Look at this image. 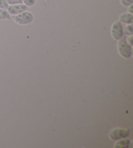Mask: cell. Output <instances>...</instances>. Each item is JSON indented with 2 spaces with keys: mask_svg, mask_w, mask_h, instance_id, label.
Instances as JSON below:
<instances>
[{
  "mask_svg": "<svg viewBox=\"0 0 133 148\" xmlns=\"http://www.w3.org/2000/svg\"><path fill=\"white\" fill-rule=\"evenodd\" d=\"M133 34V28L132 24H127L124 29V35H132Z\"/></svg>",
  "mask_w": 133,
  "mask_h": 148,
  "instance_id": "9c48e42d",
  "label": "cell"
},
{
  "mask_svg": "<svg viewBox=\"0 0 133 148\" xmlns=\"http://www.w3.org/2000/svg\"><path fill=\"white\" fill-rule=\"evenodd\" d=\"M130 144V140L126 138H124L119 139L117 140V142L115 144L114 147L115 148H127L129 147Z\"/></svg>",
  "mask_w": 133,
  "mask_h": 148,
  "instance_id": "52a82bcc",
  "label": "cell"
},
{
  "mask_svg": "<svg viewBox=\"0 0 133 148\" xmlns=\"http://www.w3.org/2000/svg\"><path fill=\"white\" fill-rule=\"evenodd\" d=\"M118 52L123 58H129L132 56V47L127 41L126 35L118 40Z\"/></svg>",
  "mask_w": 133,
  "mask_h": 148,
  "instance_id": "6da1fadb",
  "label": "cell"
},
{
  "mask_svg": "<svg viewBox=\"0 0 133 148\" xmlns=\"http://www.w3.org/2000/svg\"><path fill=\"white\" fill-rule=\"evenodd\" d=\"M111 34L112 37L116 40H119L124 36V28L121 22L116 21L114 23L111 28Z\"/></svg>",
  "mask_w": 133,
  "mask_h": 148,
  "instance_id": "277c9868",
  "label": "cell"
},
{
  "mask_svg": "<svg viewBox=\"0 0 133 148\" xmlns=\"http://www.w3.org/2000/svg\"><path fill=\"white\" fill-rule=\"evenodd\" d=\"M7 2L9 5H17V4H22L23 0H7Z\"/></svg>",
  "mask_w": 133,
  "mask_h": 148,
  "instance_id": "4fadbf2b",
  "label": "cell"
},
{
  "mask_svg": "<svg viewBox=\"0 0 133 148\" xmlns=\"http://www.w3.org/2000/svg\"><path fill=\"white\" fill-rule=\"evenodd\" d=\"M9 7V3L7 0H0V9L7 10Z\"/></svg>",
  "mask_w": 133,
  "mask_h": 148,
  "instance_id": "30bf717a",
  "label": "cell"
},
{
  "mask_svg": "<svg viewBox=\"0 0 133 148\" xmlns=\"http://www.w3.org/2000/svg\"><path fill=\"white\" fill-rule=\"evenodd\" d=\"M11 18V14L5 9H0V20H10Z\"/></svg>",
  "mask_w": 133,
  "mask_h": 148,
  "instance_id": "ba28073f",
  "label": "cell"
},
{
  "mask_svg": "<svg viewBox=\"0 0 133 148\" xmlns=\"http://www.w3.org/2000/svg\"><path fill=\"white\" fill-rule=\"evenodd\" d=\"M36 0H23V3L27 7H31L35 3Z\"/></svg>",
  "mask_w": 133,
  "mask_h": 148,
  "instance_id": "7c38bea8",
  "label": "cell"
},
{
  "mask_svg": "<svg viewBox=\"0 0 133 148\" xmlns=\"http://www.w3.org/2000/svg\"><path fill=\"white\" fill-rule=\"evenodd\" d=\"M129 135V130L121 128L114 129L111 131L109 134L110 138L114 141H117L119 139L124 138Z\"/></svg>",
  "mask_w": 133,
  "mask_h": 148,
  "instance_id": "3957f363",
  "label": "cell"
},
{
  "mask_svg": "<svg viewBox=\"0 0 133 148\" xmlns=\"http://www.w3.org/2000/svg\"><path fill=\"white\" fill-rule=\"evenodd\" d=\"M121 3L124 6L129 7L130 5H132L133 0H121Z\"/></svg>",
  "mask_w": 133,
  "mask_h": 148,
  "instance_id": "8fae6325",
  "label": "cell"
},
{
  "mask_svg": "<svg viewBox=\"0 0 133 148\" xmlns=\"http://www.w3.org/2000/svg\"><path fill=\"white\" fill-rule=\"evenodd\" d=\"M27 9V6L23 4L12 5L8 7V12L11 15H16L22 13Z\"/></svg>",
  "mask_w": 133,
  "mask_h": 148,
  "instance_id": "5b68a950",
  "label": "cell"
},
{
  "mask_svg": "<svg viewBox=\"0 0 133 148\" xmlns=\"http://www.w3.org/2000/svg\"><path fill=\"white\" fill-rule=\"evenodd\" d=\"M119 21L126 24H132L133 22V15L129 12L122 14L119 18Z\"/></svg>",
  "mask_w": 133,
  "mask_h": 148,
  "instance_id": "8992f818",
  "label": "cell"
},
{
  "mask_svg": "<svg viewBox=\"0 0 133 148\" xmlns=\"http://www.w3.org/2000/svg\"><path fill=\"white\" fill-rule=\"evenodd\" d=\"M127 41L129 43V45H130L132 47L133 45V39H132V35H130V37H128V39L127 38Z\"/></svg>",
  "mask_w": 133,
  "mask_h": 148,
  "instance_id": "5bb4252c",
  "label": "cell"
},
{
  "mask_svg": "<svg viewBox=\"0 0 133 148\" xmlns=\"http://www.w3.org/2000/svg\"><path fill=\"white\" fill-rule=\"evenodd\" d=\"M128 12H129L130 14L133 13V10H132V5H130L129 6V8H128Z\"/></svg>",
  "mask_w": 133,
  "mask_h": 148,
  "instance_id": "9a60e30c",
  "label": "cell"
},
{
  "mask_svg": "<svg viewBox=\"0 0 133 148\" xmlns=\"http://www.w3.org/2000/svg\"><path fill=\"white\" fill-rule=\"evenodd\" d=\"M12 18L18 24L27 25L33 22V15L31 12L24 11L18 14L12 15Z\"/></svg>",
  "mask_w": 133,
  "mask_h": 148,
  "instance_id": "7a4b0ae2",
  "label": "cell"
}]
</instances>
